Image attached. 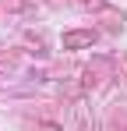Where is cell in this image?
<instances>
[{
  "mask_svg": "<svg viewBox=\"0 0 127 131\" xmlns=\"http://www.w3.org/2000/svg\"><path fill=\"white\" fill-rule=\"evenodd\" d=\"M81 43H92V32H74V36H67V46H81Z\"/></svg>",
  "mask_w": 127,
  "mask_h": 131,
  "instance_id": "cell-1",
  "label": "cell"
}]
</instances>
